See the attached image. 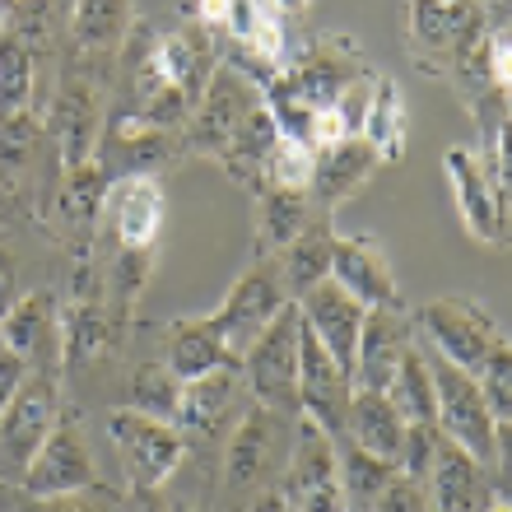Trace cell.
<instances>
[{
  "label": "cell",
  "instance_id": "1",
  "mask_svg": "<svg viewBox=\"0 0 512 512\" xmlns=\"http://www.w3.org/2000/svg\"><path fill=\"white\" fill-rule=\"evenodd\" d=\"M424 359H429V373H433V405H438L433 424H438V433L452 438L457 447H466L475 461H485L489 471H508V429L494 424L475 373L447 364L443 354L429 350V345H424Z\"/></svg>",
  "mask_w": 512,
  "mask_h": 512
},
{
  "label": "cell",
  "instance_id": "2",
  "mask_svg": "<svg viewBox=\"0 0 512 512\" xmlns=\"http://www.w3.org/2000/svg\"><path fill=\"white\" fill-rule=\"evenodd\" d=\"M489 28L475 0H405V47L429 75H452Z\"/></svg>",
  "mask_w": 512,
  "mask_h": 512
},
{
  "label": "cell",
  "instance_id": "3",
  "mask_svg": "<svg viewBox=\"0 0 512 512\" xmlns=\"http://www.w3.org/2000/svg\"><path fill=\"white\" fill-rule=\"evenodd\" d=\"M56 415H61V378L47 368H28L19 391L0 415V480H24L28 461L47 443Z\"/></svg>",
  "mask_w": 512,
  "mask_h": 512
},
{
  "label": "cell",
  "instance_id": "4",
  "mask_svg": "<svg viewBox=\"0 0 512 512\" xmlns=\"http://www.w3.org/2000/svg\"><path fill=\"white\" fill-rule=\"evenodd\" d=\"M275 494L294 512H345L336 475V438L303 415L294 419V438H289V457L280 466Z\"/></svg>",
  "mask_w": 512,
  "mask_h": 512
},
{
  "label": "cell",
  "instance_id": "5",
  "mask_svg": "<svg viewBox=\"0 0 512 512\" xmlns=\"http://www.w3.org/2000/svg\"><path fill=\"white\" fill-rule=\"evenodd\" d=\"M298 326H303L298 303H284L275 322L243 354V382L252 401L270 405L280 415H298Z\"/></svg>",
  "mask_w": 512,
  "mask_h": 512
},
{
  "label": "cell",
  "instance_id": "6",
  "mask_svg": "<svg viewBox=\"0 0 512 512\" xmlns=\"http://www.w3.org/2000/svg\"><path fill=\"white\" fill-rule=\"evenodd\" d=\"M410 322L419 326V340L429 350H438L447 364L466 368V373H475V368L485 364L489 345L503 336L499 326H494V317L466 294L429 298V303H419L410 312Z\"/></svg>",
  "mask_w": 512,
  "mask_h": 512
},
{
  "label": "cell",
  "instance_id": "7",
  "mask_svg": "<svg viewBox=\"0 0 512 512\" xmlns=\"http://www.w3.org/2000/svg\"><path fill=\"white\" fill-rule=\"evenodd\" d=\"M103 80L80 70L75 61L66 66L61 84H56L52 103H47V117H42V131L52 135L56 159H61V173L66 168H80L84 159H94L98 135H103V98H98Z\"/></svg>",
  "mask_w": 512,
  "mask_h": 512
},
{
  "label": "cell",
  "instance_id": "8",
  "mask_svg": "<svg viewBox=\"0 0 512 512\" xmlns=\"http://www.w3.org/2000/svg\"><path fill=\"white\" fill-rule=\"evenodd\" d=\"M108 433L126 466L131 489H163L177 475V466L187 461V433L177 429V424L140 415L131 405L108 419Z\"/></svg>",
  "mask_w": 512,
  "mask_h": 512
},
{
  "label": "cell",
  "instance_id": "9",
  "mask_svg": "<svg viewBox=\"0 0 512 512\" xmlns=\"http://www.w3.org/2000/svg\"><path fill=\"white\" fill-rule=\"evenodd\" d=\"M256 103H261V89L247 75H238L233 66L219 61L210 84L196 98V108H191L187 126H182V149L187 154H205V159H219L229 149V140L238 135V126L252 117Z\"/></svg>",
  "mask_w": 512,
  "mask_h": 512
},
{
  "label": "cell",
  "instance_id": "10",
  "mask_svg": "<svg viewBox=\"0 0 512 512\" xmlns=\"http://www.w3.org/2000/svg\"><path fill=\"white\" fill-rule=\"evenodd\" d=\"M284 303H294V298L280 289L275 266H270V261H252V266L233 280V289L224 294V303H219L215 312H205V326H210V331L224 340V350L243 364L247 345L275 322V312H280Z\"/></svg>",
  "mask_w": 512,
  "mask_h": 512
},
{
  "label": "cell",
  "instance_id": "11",
  "mask_svg": "<svg viewBox=\"0 0 512 512\" xmlns=\"http://www.w3.org/2000/svg\"><path fill=\"white\" fill-rule=\"evenodd\" d=\"M284 80L312 112H331L340 103V94L350 89L354 80H364L368 61L359 52V42H350L345 33H322V38H308L303 52L294 61H284Z\"/></svg>",
  "mask_w": 512,
  "mask_h": 512
},
{
  "label": "cell",
  "instance_id": "12",
  "mask_svg": "<svg viewBox=\"0 0 512 512\" xmlns=\"http://www.w3.org/2000/svg\"><path fill=\"white\" fill-rule=\"evenodd\" d=\"M19 485L33 494V499H66V494H84V489H98V466L94 452L84 443V424L75 410L61 405L47 443L38 447V457L28 461V471Z\"/></svg>",
  "mask_w": 512,
  "mask_h": 512
},
{
  "label": "cell",
  "instance_id": "13",
  "mask_svg": "<svg viewBox=\"0 0 512 512\" xmlns=\"http://www.w3.org/2000/svg\"><path fill=\"white\" fill-rule=\"evenodd\" d=\"M424 494L433 512H489L494 503H508V471H489L466 447L438 438L429 475H424Z\"/></svg>",
  "mask_w": 512,
  "mask_h": 512
},
{
  "label": "cell",
  "instance_id": "14",
  "mask_svg": "<svg viewBox=\"0 0 512 512\" xmlns=\"http://www.w3.org/2000/svg\"><path fill=\"white\" fill-rule=\"evenodd\" d=\"M187 154L182 149V131H163V126L140 122L135 112H112L98 135L94 159L98 168L108 173V182H122V177H159V168L177 163Z\"/></svg>",
  "mask_w": 512,
  "mask_h": 512
},
{
  "label": "cell",
  "instance_id": "15",
  "mask_svg": "<svg viewBox=\"0 0 512 512\" xmlns=\"http://www.w3.org/2000/svg\"><path fill=\"white\" fill-rule=\"evenodd\" d=\"M443 173H447V187H452V201H457L461 224H466V233H471L475 243H485V247L508 243V196L494 191V182L480 168V154L466 145L447 149Z\"/></svg>",
  "mask_w": 512,
  "mask_h": 512
},
{
  "label": "cell",
  "instance_id": "16",
  "mask_svg": "<svg viewBox=\"0 0 512 512\" xmlns=\"http://www.w3.org/2000/svg\"><path fill=\"white\" fill-rule=\"evenodd\" d=\"M350 373L326 354V345L308 331V322L298 326V415L312 419L317 429L331 438L345 433V405H350Z\"/></svg>",
  "mask_w": 512,
  "mask_h": 512
},
{
  "label": "cell",
  "instance_id": "17",
  "mask_svg": "<svg viewBox=\"0 0 512 512\" xmlns=\"http://www.w3.org/2000/svg\"><path fill=\"white\" fill-rule=\"evenodd\" d=\"M108 173L98 168V159H84L80 168H66L52 191V210H47V229L80 256H94V229L103 219V201H108Z\"/></svg>",
  "mask_w": 512,
  "mask_h": 512
},
{
  "label": "cell",
  "instance_id": "18",
  "mask_svg": "<svg viewBox=\"0 0 512 512\" xmlns=\"http://www.w3.org/2000/svg\"><path fill=\"white\" fill-rule=\"evenodd\" d=\"M0 345L14 350L28 368H47L61 378V303L52 289H33L10 303L0 317Z\"/></svg>",
  "mask_w": 512,
  "mask_h": 512
},
{
  "label": "cell",
  "instance_id": "19",
  "mask_svg": "<svg viewBox=\"0 0 512 512\" xmlns=\"http://www.w3.org/2000/svg\"><path fill=\"white\" fill-rule=\"evenodd\" d=\"M289 419L298 415H280V410H270V405L252 401L238 415L229 433V452H224V485L229 489H252L261 485L275 466V443L284 438L289 429Z\"/></svg>",
  "mask_w": 512,
  "mask_h": 512
},
{
  "label": "cell",
  "instance_id": "20",
  "mask_svg": "<svg viewBox=\"0 0 512 512\" xmlns=\"http://www.w3.org/2000/svg\"><path fill=\"white\" fill-rule=\"evenodd\" d=\"M331 280L350 298H359L364 308H405L387 252L368 233H354V238H336L331 243Z\"/></svg>",
  "mask_w": 512,
  "mask_h": 512
},
{
  "label": "cell",
  "instance_id": "21",
  "mask_svg": "<svg viewBox=\"0 0 512 512\" xmlns=\"http://www.w3.org/2000/svg\"><path fill=\"white\" fill-rule=\"evenodd\" d=\"M410 340H415V322L405 308H368L364 326H359V345H354L350 382L364 391H387Z\"/></svg>",
  "mask_w": 512,
  "mask_h": 512
},
{
  "label": "cell",
  "instance_id": "22",
  "mask_svg": "<svg viewBox=\"0 0 512 512\" xmlns=\"http://www.w3.org/2000/svg\"><path fill=\"white\" fill-rule=\"evenodd\" d=\"M131 33V0H75L70 10V38H75V66L108 80V66L122 52Z\"/></svg>",
  "mask_w": 512,
  "mask_h": 512
},
{
  "label": "cell",
  "instance_id": "23",
  "mask_svg": "<svg viewBox=\"0 0 512 512\" xmlns=\"http://www.w3.org/2000/svg\"><path fill=\"white\" fill-rule=\"evenodd\" d=\"M298 312H303V322H308L312 336L326 345V354L350 373L354 345H359V326H364V312H368L364 303L345 294L336 280H322L317 289H308V294L298 298Z\"/></svg>",
  "mask_w": 512,
  "mask_h": 512
},
{
  "label": "cell",
  "instance_id": "24",
  "mask_svg": "<svg viewBox=\"0 0 512 512\" xmlns=\"http://www.w3.org/2000/svg\"><path fill=\"white\" fill-rule=\"evenodd\" d=\"M382 163L373 154L364 135H345L340 145H326L317 149V159H312V182H308V196L322 205L326 215L336 210V205L354 201L359 191L368 187V177L378 173Z\"/></svg>",
  "mask_w": 512,
  "mask_h": 512
},
{
  "label": "cell",
  "instance_id": "25",
  "mask_svg": "<svg viewBox=\"0 0 512 512\" xmlns=\"http://www.w3.org/2000/svg\"><path fill=\"white\" fill-rule=\"evenodd\" d=\"M247 396L243 368H219V373H205V378L187 382L182 387V410H177V429L187 438H201V443H215L229 433V415L233 405Z\"/></svg>",
  "mask_w": 512,
  "mask_h": 512
},
{
  "label": "cell",
  "instance_id": "26",
  "mask_svg": "<svg viewBox=\"0 0 512 512\" xmlns=\"http://www.w3.org/2000/svg\"><path fill=\"white\" fill-rule=\"evenodd\" d=\"M103 210L112 215V233L117 247H154L168 215V196H163L159 177H122L108 187Z\"/></svg>",
  "mask_w": 512,
  "mask_h": 512
},
{
  "label": "cell",
  "instance_id": "27",
  "mask_svg": "<svg viewBox=\"0 0 512 512\" xmlns=\"http://www.w3.org/2000/svg\"><path fill=\"white\" fill-rule=\"evenodd\" d=\"M317 219H331L308 191L298 187H266L256 191V261L289 247L298 233H308Z\"/></svg>",
  "mask_w": 512,
  "mask_h": 512
},
{
  "label": "cell",
  "instance_id": "28",
  "mask_svg": "<svg viewBox=\"0 0 512 512\" xmlns=\"http://www.w3.org/2000/svg\"><path fill=\"white\" fill-rule=\"evenodd\" d=\"M112 350H122V336L112 326L108 303L103 298H70L61 308V378L70 368L94 364Z\"/></svg>",
  "mask_w": 512,
  "mask_h": 512
},
{
  "label": "cell",
  "instance_id": "29",
  "mask_svg": "<svg viewBox=\"0 0 512 512\" xmlns=\"http://www.w3.org/2000/svg\"><path fill=\"white\" fill-rule=\"evenodd\" d=\"M163 364L182 382H196L205 373H219V368H243L224 350V340L205 326V317H177L163 326Z\"/></svg>",
  "mask_w": 512,
  "mask_h": 512
},
{
  "label": "cell",
  "instance_id": "30",
  "mask_svg": "<svg viewBox=\"0 0 512 512\" xmlns=\"http://www.w3.org/2000/svg\"><path fill=\"white\" fill-rule=\"evenodd\" d=\"M354 447H364L373 457L396 461L401 457V438H405V419L401 410L387 401V391H350V405H345V433Z\"/></svg>",
  "mask_w": 512,
  "mask_h": 512
},
{
  "label": "cell",
  "instance_id": "31",
  "mask_svg": "<svg viewBox=\"0 0 512 512\" xmlns=\"http://www.w3.org/2000/svg\"><path fill=\"white\" fill-rule=\"evenodd\" d=\"M331 243H336V233H331V219H317L308 233H298L289 247H280L275 256H266L270 266H275V280L289 298H303L308 289H317L322 280H331Z\"/></svg>",
  "mask_w": 512,
  "mask_h": 512
},
{
  "label": "cell",
  "instance_id": "32",
  "mask_svg": "<svg viewBox=\"0 0 512 512\" xmlns=\"http://www.w3.org/2000/svg\"><path fill=\"white\" fill-rule=\"evenodd\" d=\"M359 135H364L378 163H401L405 159V140H410V112H405V94L401 84L391 75H378L373 80V94H368L364 122H359Z\"/></svg>",
  "mask_w": 512,
  "mask_h": 512
},
{
  "label": "cell",
  "instance_id": "33",
  "mask_svg": "<svg viewBox=\"0 0 512 512\" xmlns=\"http://www.w3.org/2000/svg\"><path fill=\"white\" fill-rule=\"evenodd\" d=\"M401 471L396 461L373 457L364 447H354L350 438H336V475H340V499L345 512H373V503L382 499L387 480Z\"/></svg>",
  "mask_w": 512,
  "mask_h": 512
},
{
  "label": "cell",
  "instance_id": "34",
  "mask_svg": "<svg viewBox=\"0 0 512 512\" xmlns=\"http://www.w3.org/2000/svg\"><path fill=\"white\" fill-rule=\"evenodd\" d=\"M387 401L401 410L405 424H433V373H429V359H424V345L419 336L410 340V350L401 354V364L391 373L387 382Z\"/></svg>",
  "mask_w": 512,
  "mask_h": 512
},
{
  "label": "cell",
  "instance_id": "35",
  "mask_svg": "<svg viewBox=\"0 0 512 512\" xmlns=\"http://www.w3.org/2000/svg\"><path fill=\"white\" fill-rule=\"evenodd\" d=\"M5 33H10L33 61H38V56H52L56 42H61V0H14L10 19H5Z\"/></svg>",
  "mask_w": 512,
  "mask_h": 512
},
{
  "label": "cell",
  "instance_id": "36",
  "mask_svg": "<svg viewBox=\"0 0 512 512\" xmlns=\"http://www.w3.org/2000/svg\"><path fill=\"white\" fill-rule=\"evenodd\" d=\"M182 387L187 382L177 378L173 368L163 364H140L131 373V410H140V415L149 419H163V424H177V410H182Z\"/></svg>",
  "mask_w": 512,
  "mask_h": 512
},
{
  "label": "cell",
  "instance_id": "37",
  "mask_svg": "<svg viewBox=\"0 0 512 512\" xmlns=\"http://www.w3.org/2000/svg\"><path fill=\"white\" fill-rule=\"evenodd\" d=\"M33 89H38V61L10 33H0V117L33 112Z\"/></svg>",
  "mask_w": 512,
  "mask_h": 512
},
{
  "label": "cell",
  "instance_id": "38",
  "mask_svg": "<svg viewBox=\"0 0 512 512\" xmlns=\"http://www.w3.org/2000/svg\"><path fill=\"white\" fill-rule=\"evenodd\" d=\"M149 275H154V247H117V266H112V298H117L112 326H117V336L131 326Z\"/></svg>",
  "mask_w": 512,
  "mask_h": 512
},
{
  "label": "cell",
  "instance_id": "39",
  "mask_svg": "<svg viewBox=\"0 0 512 512\" xmlns=\"http://www.w3.org/2000/svg\"><path fill=\"white\" fill-rule=\"evenodd\" d=\"M475 382H480V396H485L489 415L499 429L512 424V350H508V336H499L489 345L485 364L475 368Z\"/></svg>",
  "mask_w": 512,
  "mask_h": 512
},
{
  "label": "cell",
  "instance_id": "40",
  "mask_svg": "<svg viewBox=\"0 0 512 512\" xmlns=\"http://www.w3.org/2000/svg\"><path fill=\"white\" fill-rule=\"evenodd\" d=\"M312 159H317V149H312V145L280 135V140L270 145L266 163H261V191H266V187H298V191H308Z\"/></svg>",
  "mask_w": 512,
  "mask_h": 512
},
{
  "label": "cell",
  "instance_id": "41",
  "mask_svg": "<svg viewBox=\"0 0 512 512\" xmlns=\"http://www.w3.org/2000/svg\"><path fill=\"white\" fill-rule=\"evenodd\" d=\"M438 424H405V438H401V457H396V466H401V475H410V480H424L429 475V461H433V447H438Z\"/></svg>",
  "mask_w": 512,
  "mask_h": 512
},
{
  "label": "cell",
  "instance_id": "42",
  "mask_svg": "<svg viewBox=\"0 0 512 512\" xmlns=\"http://www.w3.org/2000/svg\"><path fill=\"white\" fill-rule=\"evenodd\" d=\"M373 512H433L429 494H424V480H410V475H391L382 499L373 503Z\"/></svg>",
  "mask_w": 512,
  "mask_h": 512
},
{
  "label": "cell",
  "instance_id": "43",
  "mask_svg": "<svg viewBox=\"0 0 512 512\" xmlns=\"http://www.w3.org/2000/svg\"><path fill=\"white\" fill-rule=\"evenodd\" d=\"M24 373H28L24 359H19L14 350H5V345H0V415H5V405H10V396L19 391Z\"/></svg>",
  "mask_w": 512,
  "mask_h": 512
},
{
  "label": "cell",
  "instance_id": "44",
  "mask_svg": "<svg viewBox=\"0 0 512 512\" xmlns=\"http://www.w3.org/2000/svg\"><path fill=\"white\" fill-rule=\"evenodd\" d=\"M19 298V275H14V261H10V252L0 247V317L10 312V303Z\"/></svg>",
  "mask_w": 512,
  "mask_h": 512
},
{
  "label": "cell",
  "instance_id": "45",
  "mask_svg": "<svg viewBox=\"0 0 512 512\" xmlns=\"http://www.w3.org/2000/svg\"><path fill=\"white\" fill-rule=\"evenodd\" d=\"M135 512H173L163 503L159 489H135Z\"/></svg>",
  "mask_w": 512,
  "mask_h": 512
},
{
  "label": "cell",
  "instance_id": "46",
  "mask_svg": "<svg viewBox=\"0 0 512 512\" xmlns=\"http://www.w3.org/2000/svg\"><path fill=\"white\" fill-rule=\"evenodd\" d=\"M252 512H294V508H289L275 489H266V494H256V499H252Z\"/></svg>",
  "mask_w": 512,
  "mask_h": 512
},
{
  "label": "cell",
  "instance_id": "47",
  "mask_svg": "<svg viewBox=\"0 0 512 512\" xmlns=\"http://www.w3.org/2000/svg\"><path fill=\"white\" fill-rule=\"evenodd\" d=\"M480 10H485L489 24H508V0H475Z\"/></svg>",
  "mask_w": 512,
  "mask_h": 512
},
{
  "label": "cell",
  "instance_id": "48",
  "mask_svg": "<svg viewBox=\"0 0 512 512\" xmlns=\"http://www.w3.org/2000/svg\"><path fill=\"white\" fill-rule=\"evenodd\" d=\"M312 0H275V10L280 14H298V10H308Z\"/></svg>",
  "mask_w": 512,
  "mask_h": 512
},
{
  "label": "cell",
  "instance_id": "49",
  "mask_svg": "<svg viewBox=\"0 0 512 512\" xmlns=\"http://www.w3.org/2000/svg\"><path fill=\"white\" fill-rule=\"evenodd\" d=\"M10 10H14V0H0V33H5V19H10Z\"/></svg>",
  "mask_w": 512,
  "mask_h": 512
},
{
  "label": "cell",
  "instance_id": "50",
  "mask_svg": "<svg viewBox=\"0 0 512 512\" xmlns=\"http://www.w3.org/2000/svg\"><path fill=\"white\" fill-rule=\"evenodd\" d=\"M489 512H508V503H494V508H489Z\"/></svg>",
  "mask_w": 512,
  "mask_h": 512
}]
</instances>
